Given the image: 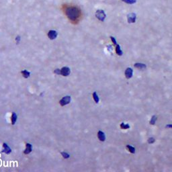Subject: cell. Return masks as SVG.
<instances>
[{
    "mask_svg": "<svg viewBox=\"0 0 172 172\" xmlns=\"http://www.w3.org/2000/svg\"><path fill=\"white\" fill-rule=\"evenodd\" d=\"M96 18L99 20L102 21V22H104V20L106 18V15L105 12H104V10H97V11L96 12Z\"/></svg>",
    "mask_w": 172,
    "mask_h": 172,
    "instance_id": "7a4b0ae2",
    "label": "cell"
},
{
    "mask_svg": "<svg viewBox=\"0 0 172 172\" xmlns=\"http://www.w3.org/2000/svg\"><path fill=\"white\" fill-rule=\"evenodd\" d=\"M16 120H17V115L15 112H13L12 115H11V123H12L13 125L15 124Z\"/></svg>",
    "mask_w": 172,
    "mask_h": 172,
    "instance_id": "5bb4252c",
    "label": "cell"
},
{
    "mask_svg": "<svg viewBox=\"0 0 172 172\" xmlns=\"http://www.w3.org/2000/svg\"><path fill=\"white\" fill-rule=\"evenodd\" d=\"M61 155H62V156L65 159H67V158H69L70 157L69 156V155L68 153H65V152H62V153H61Z\"/></svg>",
    "mask_w": 172,
    "mask_h": 172,
    "instance_id": "ffe728a7",
    "label": "cell"
},
{
    "mask_svg": "<svg viewBox=\"0 0 172 172\" xmlns=\"http://www.w3.org/2000/svg\"><path fill=\"white\" fill-rule=\"evenodd\" d=\"M122 2H124V3H126L128 4H134L137 2V0H121Z\"/></svg>",
    "mask_w": 172,
    "mask_h": 172,
    "instance_id": "e0dca14e",
    "label": "cell"
},
{
    "mask_svg": "<svg viewBox=\"0 0 172 172\" xmlns=\"http://www.w3.org/2000/svg\"><path fill=\"white\" fill-rule=\"evenodd\" d=\"M64 11L67 18L73 22H77L81 16V11L79 8L73 5H65Z\"/></svg>",
    "mask_w": 172,
    "mask_h": 172,
    "instance_id": "6da1fadb",
    "label": "cell"
},
{
    "mask_svg": "<svg viewBox=\"0 0 172 172\" xmlns=\"http://www.w3.org/2000/svg\"><path fill=\"white\" fill-rule=\"evenodd\" d=\"M93 97H94V101L96 102V103H98L99 102V100H100V99H99V97L98 96H97V93L95 91V92L93 93Z\"/></svg>",
    "mask_w": 172,
    "mask_h": 172,
    "instance_id": "2e32d148",
    "label": "cell"
},
{
    "mask_svg": "<svg viewBox=\"0 0 172 172\" xmlns=\"http://www.w3.org/2000/svg\"><path fill=\"white\" fill-rule=\"evenodd\" d=\"M70 102H71V96H65L64 97H63L61 100H60L59 103H60L61 106H65V105H67V104H69Z\"/></svg>",
    "mask_w": 172,
    "mask_h": 172,
    "instance_id": "3957f363",
    "label": "cell"
},
{
    "mask_svg": "<svg viewBox=\"0 0 172 172\" xmlns=\"http://www.w3.org/2000/svg\"><path fill=\"white\" fill-rule=\"evenodd\" d=\"M54 73L58 74V75H61V69H57L54 70Z\"/></svg>",
    "mask_w": 172,
    "mask_h": 172,
    "instance_id": "603a6c76",
    "label": "cell"
},
{
    "mask_svg": "<svg viewBox=\"0 0 172 172\" xmlns=\"http://www.w3.org/2000/svg\"><path fill=\"white\" fill-rule=\"evenodd\" d=\"M120 127L122 129H128L130 128V126H129L128 124H124V123L122 122L120 124Z\"/></svg>",
    "mask_w": 172,
    "mask_h": 172,
    "instance_id": "ac0fdd59",
    "label": "cell"
},
{
    "mask_svg": "<svg viewBox=\"0 0 172 172\" xmlns=\"http://www.w3.org/2000/svg\"><path fill=\"white\" fill-rule=\"evenodd\" d=\"M134 67L137 69H144L146 68V65L143 63H135Z\"/></svg>",
    "mask_w": 172,
    "mask_h": 172,
    "instance_id": "7c38bea8",
    "label": "cell"
},
{
    "mask_svg": "<svg viewBox=\"0 0 172 172\" xmlns=\"http://www.w3.org/2000/svg\"><path fill=\"white\" fill-rule=\"evenodd\" d=\"M166 128H172V124H167V126H166Z\"/></svg>",
    "mask_w": 172,
    "mask_h": 172,
    "instance_id": "cb8c5ba5",
    "label": "cell"
},
{
    "mask_svg": "<svg viewBox=\"0 0 172 172\" xmlns=\"http://www.w3.org/2000/svg\"><path fill=\"white\" fill-rule=\"evenodd\" d=\"M70 69L67 67H64L61 69V75H63V76H68L70 74Z\"/></svg>",
    "mask_w": 172,
    "mask_h": 172,
    "instance_id": "5b68a950",
    "label": "cell"
},
{
    "mask_svg": "<svg viewBox=\"0 0 172 172\" xmlns=\"http://www.w3.org/2000/svg\"><path fill=\"white\" fill-rule=\"evenodd\" d=\"M116 54L119 56L122 55V54H123L122 51H121L120 46L119 45H118V44L116 45Z\"/></svg>",
    "mask_w": 172,
    "mask_h": 172,
    "instance_id": "8fae6325",
    "label": "cell"
},
{
    "mask_svg": "<svg viewBox=\"0 0 172 172\" xmlns=\"http://www.w3.org/2000/svg\"><path fill=\"white\" fill-rule=\"evenodd\" d=\"M32 145L30 143H26V149L24 151V154H28L32 151Z\"/></svg>",
    "mask_w": 172,
    "mask_h": 172,
    "instance_id": "30bf717a",
    "label": "cell"
},
{
    "mask_svg": "<svg viewBox=\"0 0 172 172\" xmlns=\"http://www.w3.org/2000/svg\"><path fill=\"white\" fill-rule=\"evenodd\" d=\"M110 39H111V40H112V42L114 43V45H117V42H116V39H115L114 37L110 36Z\"/></svg>",
    "mask_w": 172,
    "mask_h": 172,
    "instance_id": "44dd1931",
    "label": "cell"
},
{
    "mask_svg": "<svg viewBox=\"0 0 172 172\" xmlns=\"http://www.w3.org/2000/svg\"><path fill=\"white\" fill-rule=\"evenodd\" d=\"M3 153H6V154H9L11 152V149L10 148V147L8 146V144L6 143H3Z\"/></svg>",
    "mask_w": 172,
    "mask_h": 172,
    "instance_id": "ba28073f",
    "label": "cell"
},
{
    "mask_svg": "<svg viewBox=\"0 0 172 172\" xmlns=\"http://www.w3.org/2000/svg\"><path fill=\"white\" fill-rule=\"evenodd\" d=\"M21 73L22 74V75L24 76V77H25V78H28V77H29L30 75V73L29 71H28L27 70L22 71L21 72Z\"/></svg>",
    "mask_w": 172,
    "mask_h": 172,
    "instance_id": "4fadbf2b",
    "label": "cell"
},
{
    "mask_svg": "<svg viewBox=\"0 0 172 172\" xmlns=\"http://www.w3.org/2000/svg\"><path fill=\"white\" fill-rule=\"evenodd\" d=\"M48 36L51 40H54L57 36V32L55 30H50L48 33Z\"/></svg>",
    "mask_w": 172,
    "mask_h": 172,
    "instance_id": "8992f818",
    "label": "cell"
},
{
    "mask_svg": "<svg viewBox=\"0 0 172 172\" xmlns=\"http://www.w3.org/2000/svg\"><path fill=\"white\" fill-rule=\"evenodd\" d=\"M148 142H149V143H150V144L153 143L155 142V139L154 138H153V137H151V138H149V139L148 140Z\"/></svg>",
    "mask_w": 172,
    "mask_h": 172,
    "instance_id": "7402d4cb",
    "label": "cell"
},
{
    "mask_svg": "<svg viewBox=\"0 0 172 172\" xmlns=\"http://www.w3.org/2000/svg\"><path fill=\"white\" fill-rule=\"evenodd\" d=\"M156 120H157V116H152L151 118V121H150V124H155V122H156Z\"/></svg>",
    "mask_w": 172,
    "mask_h": 172,
    "instance_id": "d6986e66",
    "label": "cell"
},
{
    "mask_svg": "<svg viewBox=\"0 0 172 172\" xmlns=\"http://www.w3.org/2000/svg\"><path fill=\"white\" fill-rule=\"evenodd\" d=\"M132 74H133V70H132V69L128 67L126 69L125 71V76L127 79H130L132 77Z\"/></svg>",
    "mask_w": 172,
    "mask_h": 172,
    "instance_id": "52a82bcc",
    "label": "cell"
},
{
    "mask_svg": "<svg viewBox=\"0 0 172 172\" xmlns=\"http://www.w3.org/2000/svg\"><path fill=\"white\" fill-rule=\"evenodd\" d=\"M97 137L98 139L101 140V141H104L106 140V136L105 134L102 131H100L97 132Z\"/></svg>",
    "mask_w": 172,
    "mask_h": 172,
    "instance_id": "9c48e42d",
    "label": "cell"
},
{
    "mask_svg": "<svg viewBox=\"0 0 172 172\" xmlns=\"http://www.w3.org/2000/svg\"><path fill=\"white\" fill-rule=\"evenodd\" d=\"M137 19V15L134 13H131L127 16V20L128 23H134Z\"/></svg>",
    "mask_w": 172,
    "mask_h": 172,
    "instance_id": "277c9868",
    "label": "cell"
},
{
    "mask_svg": "<svg viewBox=\"0 0 172 172\" xmlns=\"http://www.w3.org/2000/svg\"><path fill=\"white\" fill-rule=\"evenodd\" d=\"M126 148L128 149V150L129 151V152L131 153H135V149L133 147H132V146H131V145H126Z\"/></svg>",
    "mask_w": 172,
    "mask_h": 172,
    "instance_id": "9a60e30c",
    "label": "cell"
}]
</instances>
